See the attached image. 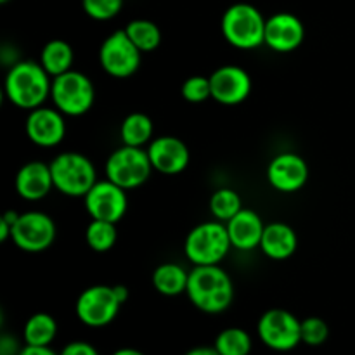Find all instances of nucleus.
<instances>
[{"mask_svg":"<svg viewBox=\"0 0 355 355\" xmlns=\"http://www.w3.org/2000/svg\"><path fill=\"white\" fill-rule=\"evenodd\" d=\"M123 30L142 54L156 51L162 44V31L158 24L149 19H132Z\"/></svg>","mask_w":355,"mask_h":355,"instance_id":"25","label":"nucleus"},{"mask_svg":"<svg viewBox=\"0 0 355 355\" xmlns=\"http://www.w3.org/2000/svg\"><path fill=\"white\" fill-rule=\"evenodd\" d=\"M111 355H146V354L141 352V350H137V349H132V347H123V349L114 350Z\"/></svg>","mask_w":355,"mask_h":355,"instance_id":"36","label":"nucleus"},{"mask_svg":"<svg viewBox=\"0 0 355 355\" xmlns=\"http://www.w3.org/2000/svg\"><path fill=\"white\" fill-rule=\"evenodd\" d=\"M153 286L163 297H179L186 293L189 283V270L184 269L180 263L165 262L159 263L153 270Z\"/></svg>","mask_w":355,"mask_h":355,"instance_id":"21","label":"nucleus"},{"mask_svg":"<svg viewBox=\"0 0 355 355\" xmlns=\"http://www.w3.org/2000/svg\"><path fill=\"white\" fill-rule=\"evenodd\" d=\"M260 342L276 352H290L302 343V321L286 309H270L257 322Z\"/></svg>","mask_w":355,"mask_h":355,"instance_id":"8","label":"nucleus"},{"mask_svg":"<svg viewBox=\"0 0 355 355\" xmlns=\"http://www.w3.org/2000/svg\"><path fill=\"white\" fill-rule=\"evenodd\" d=\"M21 349L23 347H19L17 340L10 335H3L0 338V355H19Z\"/></svg>","mask_w":355,"mask_h":355,"instance_id":"33","label":"nucleus"},{"mask_svg":"<svg viewBox=\"0 0 355 355\" xmlns=\"http://www.w3.org/2000/svg\"><path fill=\"white\" fill-rule=\"evenodd\" d=\"M142 52L128 38L127 31L116 30L104 38L99 49V62L113 78H128L141 68Z\"/></svg>","mask_w":355,"mask_h":355,"instance_id":"10","label":"nucleus"},{"mask_svg":"<svg viewBox=\"0 0 355 355\" xmlns=\"http://www.w3.org/2000/svg\"><path fill=\"white\" fill-rule=\"evenodd\" d=\"M9 2V0H0V3H7Z\"/></svg>","mask_w":355,"mask_h":355,"instance_id":"37","label":"nucleus"},{"mask_svg":"<svg viewBox=\"0 0 355 355\" xmlns=\"http://www.w3.org/2000/svg\"><path fill=\"white\" fill-rule=\"evenodd\" d=\"M231 248L227 225L215 218L194 225L184 241V255L193 266H220Z\"/></svg>","mask_w":355,"mask_h":355,"instance_id":"3","label":"nucleus"},{"mask_svg":"<svg viewBox=\"0 0 355 355\" xmlns=\"http://www.w3.org/2000/svg\"><path fill=\"white\" fill-rule=\"evenodd\" d=\"M329 338V326L324 319L311 318L302 321V343L309 347H321Z\"/></svg>","mask_w":355,"mask_h":355,"instance_id":"31","label":"nucleus"},{"mask_svg":"<svg viewBox=\"0 0 355 355\" xmlns=\"http://www.w3.org/2000/svg\"><path fill=\"white\" fill-rule=\"evenodd\" d=\"M125 0H82L83 12L94 21H110L123 9Z\"/></svg>","mask_w":355,"mask_h":355,"instance_id":"29","label":"nucleus"},{"mask_svg":"<svg viewBox=\"0 0 355 355\" xmlns=\"http://www.w3.org/2000/svg\"><path fill=\"white\" fill-rule=\"evenodd\" d=\"M51 99L64 116H82L89 113L96 101V87L82 71L69 69L68 73L52 78Z\"/></svg>","mask_w":355,"mask_h":355,"instance_id":"7","label":"nucleus"},{"mask_svg":"<svg viewBox=\"0 0 355 355\" xmlns=\"http://www.w3.org/2000/svg\"><path fill=\"white\" fill-rule=\"evenodd\" d=\"M52 76L40 62L16 61L9 68L3 82V94L7 101L24 111L44 106L51 97Z\"/></svg>","mask_w":355,"mask_h":355,"instance_id":"2","label":"nucleus"},{"mask_svg":"<svg viewBox=\"0 0 355 355\" xmlns=\"http://www.w3.org/2000/svg\"><path fill=\"white\" fill-rule=\"evenodd\" d=\"M83 203H85V210L90 218L118 224L127 214V191L107 179L97 180L92 189L85 194Z\"/></svg>","mask_w":355,"mask_h":355,"instance_id":"12","label":"nucleus"},{"mask_svg":"<svg viewBox=\"0 0 355 355\" xmlns=\"http://www.w3.org/2000/svg\"><path fill=\"white\" fill-rule=\"evenodd\" d=\"M49 165H51L54 189L64 196L85 198V194L97 182L96 166L82 153H59Z\"/></svg>","mask_w":355,"mask_h":355,"instance_id":"5","label":"nucleus"},{"mask_svg":"<svg viewBox=\"0 0 355 355\" xmlns=\"http://www.w3.org/2000/svg\"><path fill=\"white\" fill-rule=\"evenodd\" d=\"M214 347L220 355H250L253 349V340L246 329L225 328L217 335Z\"/></svg>","mask_w":355,"mask_h":355,"instance_id":"26","label":"nucleus"},{"mask_svg":"<svg viewBox=\"0 0 355 355\" xmlns=\"http://www.w3.org/2000/svg\"><path fill=\"white\" fill-rule=\"evenodd\" d=\"M184 355H220L215 350V347H194V349L187 350Z\"/></svg>","mask_w":355,"mask_h":355,"instance_id":"35","label":"nucleus"},{"mask_svg":"<svg viewBox=\"0 0 355 355\" xmlns=\"http://www.w3.org/2000/svg\"><path fill=\"white\" fill-rule=\"evenodd\" d=\"M298 248V236L291 225L284 222H270L263 229L260 252L270 260H288Z\"/></svg>","mask_w":355,"mask_h":355,"instance_id":"20","label":"nucleus"},{"mask_svg":"<svg viewBox=\"0 0 355 355\" xmlns=\"http://www.w3.org/2000/svg\"><path fill=\"white\" fill-rule=\"evenodd\" d=\"M14 187L24 201H40L54 189L51 165L44 162H28L17 170Z\"/></svg>","mask_w":355,"mask_h":355,"instance_id":"18","label":"nucleus"},{"mask_svg":"<svg viewBox=\"0 0 355 355\" xmlns=\"http://www.w3.org/2000/svg\"><path fill=\"white\" fill-rule=\"evenodd\" d=\"M155 125L146 113H130L123 118L120 125V139L125 146L144 148L153 141Z\"/></svg>","mask_w":355,"mask_h":355,"instance_id":"23","label":"nucleus"},{"mask_svg":"<svg viewBox=\"0 0 355 355\" xmlns=\"http://www.w3.org/2000/svg\"><path fill=\"white\" fill-rule=\"evenodd\" d=\"M267 17L255 6L246 2L232 3L222 16L220 28L225 40L236 49L252 51L266 42Z\"/></svg>","mask_w":355,"mask_h":355,"instance_id":"4","label":"nucleus"},{"mask_svg":"<svg viewBox=\"0 0 355 355\" xmlns=\"http://www.w3.org/2000/svg\"><path fill=\"white\" fill-rule=\"evenodd\" d=\"M114 286L94 284L80 293L75 304V314L83 326L89 328H104L116 319L121 309Z\"/></svg>","mask_w":355,"mask_h":355,"instance_id":"9","label":"nucleus"},{"mask_svg":"<svg viewBox=\"0 0 355 355\" xmlns=\"http://www.w3.org/2000/svg\"><path fill=\"white\" fill-rule=\"evenodd\" d=\"M153 170L155 168L149 159L148 149L123 144L114 149L106 159L104 175L121 189L132 191L148 182Z\"/></svg>","mask_w":355,"mask_h":355,"instance_id":"6","label":"nucleus"},{"mask_svg":"<svg viewBox=\"0 0 355 355\" xmlns=\"http://www.w3.org/2000/svg\"><path fill=\"white\" fill-rule=\"evenodd\" d=\"M234 283L220 266H194L189 270L186 295L205 314H222L234 302Z\"/></svg>","mask_w":355,"mask_h":355,"instance_id":"1","label":"nucleus"},{"mask_svg":"<svg viewBox=\"0 0 355 355\" xmlns=\"http://www.w3.org/2000/svg\"><path fill=\"white\" fill-rule=\"evenodd\" d=\"M58 336V321L47 312H37L23 326L24 345H52Z\"/></svg>","mask_w":355,"mask_h":355,"instance_id":"24","label":"nucleus"},{"mask_svg":"<svg viewBox=\"0 0 355 355\" xmlns=\"http://www.w3.org/2000/svg\"><path fill=\"white\" fill-rule=\"evenodd\" d=\"M180 94H182L184 99L191 104H200L211 99L210 76H189V78L182 83V87H180Z\"/></svg>","mask_w":355,"mask_h":355,"instance_id":"30","label":"nucleus"},{"mask_svg":"<svg viewBox=\"0 0 355 355\" xmlns=\"http://www.w3.org/2000/svg\"><path fill=\"white\" fill-rule=\"evenodd\" d=\"M73 61H75V52H73L71 45L61 38H54L44 45L38 62L44 66V69L52 78H55V76L73 69Z\"/></svg>","mask_w":355,"mask_h":355,"instance_id":"22","label":"nucleus"},{"mask_svg":"<svg viewBox=\"0 0 355 355\" xmlns=\"http://www.w3.org/2000/svg\"><path fill=\"white\" fill-rule=\"evenodd\" d=\"M118 231L114 222L92 218L85 229V241L92 252L106 253L116 245Z\"/></svg>","mask_w":355,"mask_h":355,"instance_id":"28","label":"nucleus"},{"mask_svg":"<svg viewBox=\"0 0 355 355\" xmlns=\"http://www.w3.org/2000/svg\"><path fill=\"white\" fill-rule=\"evenodd\" d=\"M28 139L38 148H55L66 135L64 114L58 107L40 106L28 111L24 123Z\"/></svg>","mask_w":355,"mask_h":355,"instance_id":"15","label":"nucleus"},{"mask_svg":"<svg viewBox=\"0 0 355 355\" xmlns=\"http://www.w3.org/2000/svg\"><path fill=\"white\" fill-rule=\"evenodd\" d=\"M211 99L224 106H238L252 94V76L241 66L225 64L210 75Z\"/></svg>","mask_w":355,"mask_h":355,"instance_id":"13","label":"nucleus"},{"mask_svg":"<svg viewBox=\"0 0 355 355\" xmlns=\"http://www.w3.org/2000/svg\"><path fill=\"white\" fill-rule=\"evenodd\" d=\"M225 225H227L232 248L239 250V252H253V250L260 248L266 224L255 210L243 208Z\"/></svg>","mask_w":355,"mask_h":355,"instance_id":"19","label":"nucleus"},{"mask_svg":"<svg viewBox=\"0 0 355 355\" xmlns=\"http://www.w3.org/2000/svg\"><path fill=\"white\" fill-rule=\"evenodd\" d=\"M148 155L153 168L163 175H179L191 162L189 148L175 135H159L153 139L148 144Z\"/></svg>","mask_w":355,"mask_h":355,"instance_id":"16","label":"nucleus"},{"mask_svg":"<svg viewBox=\"0 0 355 355\" xmlns=\"http://www.w3.org/2000/svg\"><path fill=\"white\" fill-rule=\"evenodd\" d=\"M267 180L277 193H297L309 180L307 162L297 153H279L267 165Z\"/></svg>","mask_w":355,"mask_h":355,"instance_id":"14","label":"nucleus"},{"mask_svg":"<svg viewBox=\"0 0 355 355\" xmlns=\"http://www.w3.org/2000/svg\"><path fill=\"white\" fill-rule=\"evenodd\" d=\"M19 355H59V352H55L51 345H24Z\"/></svg>","mask_w":355,"mask_h":355,"instance_id":"34","label":"nucleus"},{"mask_svg":"<svg viewBox=\"0 0 355 355\" xmlns=\"http://www.w3.org/2000/svg\"><path fill=\"white\" fill-rule=\"evenodd\" d=\"M210 214L215 220H220L227 224L234 215H238L243 210L241 196L231 187H220L210 196Z\"/></svg>","mask_w":355,"mask_h":355,"instance_id":"27","label":"nucleus"},{"mask_svg":"<svg viewBox=\"0 0 355 355\" xmlns=\"http://www.w3.org/2000/svg\"><path fill=\"white\" fill-rule=\"evenodd\" d=\"M305 24L298 16L291 12H276L267 17L266 42L263 45L274 52L288 54L304 44Z\"/></svg>","mask_w":355,"mask_h":355,"instance_id":"17","label":"nucleus"},{"mask_svg":"<svg viewBox=\"0 0 355 355\" xmlns=\"http://www.w3.org/2000/svg\"><path fill=\"white\" fill-rule=\"evenodd\" d=\"M59 355H101V354L97 352V349L92 345V343L76 340V342L68 343V345L59 352Z\"/></svg>","mask_w":355,"mask_h":355,"instance_id":"32","label":"nucleus"},{"mask_svg":"<svg viewBox=\"0 0 355 355\" xmlns=\"http://www.w3.org/2000/svg\"><path fill=\"white\" fill-rule=\"evenodd\" d=\"M55 222L44 211L30 210L19 214L12 227L10 241L26 253H40L51 248L55 241Z\"/></svg>","mask_w":355,"mask_h":355,"instance_id":"11","label":"nucleus"}]
</instances>
